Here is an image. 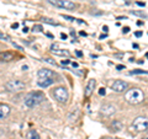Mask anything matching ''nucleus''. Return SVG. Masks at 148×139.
Instances as JSON below:
<instances>
[{"instance_id":"b1692460","label":"nucleus","mask_w":148,"mask_h":139,"mask_svg":"<svg viewBox=\"0 0 148 139\" xmlns=\"http://www.w3.org/2000/svg\"><path fill=\"white\" fill-rule=\"evenodd\" d=\"M45 62H47V63H49V64H53V65H56V62L53 61V59H51V58H46Z\"/></svg>"},{"instance_id":"f3484780","label":"nucleus","mask_w":148,"mask_h":139,"mask_svg":"<svg viewBox=\"0 0 148 139\" xmlns=\"http://www.w3.org/2000/svg\"><path fill=\"white\" fill-rule=\"evenodd\" d=\"M12 58H14V54L9 53V52H5L1 55V61H4V62H10V61H12Z\"/></svg>"},{"instance_id":"72a5a7b5","label":"nucleus","mask_w":148,"mask_h":139,"mask_svg":"<svg viewBox=\"0 0 148 139\" xmlns=\"http://www.w3.org/2000/svg\"><path fill=\"white\" fill-rule=\"evenodd\" d=\"M11 27H12L14 30H15V29H17V27H18V24H14V25H12Z\"/></svg>"},{"instance_id":"6e6552de","label":"nucleus","mask_w":148,"mask_h":139,"mask_svg":"<svg viewBox=\"0 0 148 139\" xmlns=\"http://www.w3.org/2000/svg\"><path fill=\"white\" fill-rule=\"evenodd\" d=\"M100 112L103 116H105V117H110V116H112L115 112H116V107L111 104H106V105L101 106Z\"/></svg>"},{"instance_id":"4468645a","label":"nucleus","mask_w":148,"mask_h":139,"mask_svg":"<svg viewBox=\"0 0 148 139\" xmlns=\"http://www.w3.org/2000/svg\"><path fill=\"white\" fill-rule=\"evenodd\" d=\"M52 53L56 55H59V57H71V53L67 49H51Z\"/></svg>"},{"instance_id":"39448f33","label":"nucleus","mask_w":148,"mask_h":139,"mask_svg":"<svg viewBox=\"0 0 148 139\" xmlns=\"http://www.w3.org/2000/svg\"><path fill=\"white\" fill-rule=\"evenodd\" d=\"M52 5L61 7V9H67V10H74L75 9V4L69 0H48Z\"/></svg>"},{"instance_id":"c85d7f7f","label":"nucleus","mask_w":148,"mask_h":139,"mask_svg":"<svg viewBox=\"0 0 148 139\" xmlns=\"http://www.w3.org/2000/svg\"><path fill=\"white\" fill-rule=\"evenodd\" d=\"M12 44H14V47H15V48H17V49L22 50V47H20V46H18V44H16V43H12Z\"/></svg>"},{"instance_id":"a878e982","label":"nucleus","mask_w":148,"mask_h":139,"mask_svg":"<svg viewBox=\"0 0 148 139\" xmlns=\"http://www.w3.org/2000/svg\"><path fill=\"white\" fill-rule=\"evenodd\" d=\"M142 35H143V32H142V31H137L136 33H135V36H136V37H141Z\"/></svg>"},{"instance_id":"6ab92c4d","label":"nucleus","mask_w":148,"mask_h":139,"mask_svg":"<svg viewBox=\"0 0 148 139\" xmlns=\"http://www.w3.org/2000/svg\"><path fill=\"white\" fill-rule=\"evenodd\" d=\"M130 74H131V75H135V74H145V75H146L147 72L146 70H141V69H136V70H132Z\"/></svg>"},{"instance_id":"9b49d317","label":"nucleus","mask_w":148,"mask_h":139,"mask_svg":"<svg viewBox=\"0 0 148 139\" xmlns=\"http://www.w3.org/2000/svg\"><path fill=\"white\" fill-rule=\"evenodd\" d=\"M95 84H96V81L94 80V79H90V80L88 81L86 87H85V90H84V96H85V97H89V96L92 94V92H94Z\"/></svg>"},{"instance_id":"412c9836","label":"nucleus","mask_w":148,"mask_h":139,"mask_svg":"<svg viewBox=\"0 0 148 139\" xmlns=\"http://www.w3.org/2000/svg\"><path fill=\"white\" fill-rule=\"evenodd\" d=\"M43 21L46 22V24H49V25H54V26H57V24L53 21V20H51V18H43Z\"/></svg>"},{"instance_id":"2f4dec72","label":"nucleus","mask_w":148,"mask_h":139,"mask_svg":"<svg viewBox=\"0 0 148 139\" xmlns=\"http://www.w3.org/2000/svg\"><path fill=\"white\" fill-rule=\"evenodd\" d=\"M61 38H62V40H66V38H67V35H64V33H61Z\"/></svg>"},{"instance_id":"7ed1b4c3","label":"nucleus","mask_w":148,"mask_h":139,"mask_svg":"<svg viewBox=\"0 0 148 139\" xmlns=\"http://www.w3.org/2000/svg\"><path fill=\"white\" fill-rule=\"evenodd\" d=\"M53 96H54V99L57 100L58 102L66 104L68 101V97H69L68 90L64 86H58V87H56V89L53 90Z\"/></svg>"},{"instance_id":"f704fd0d","label":"nucleus","mask_w":148,"mask_h":139,"mask_svg":"<svg viewBox=\"0 0 148 139\" xmlns=\"http://www.w3.org/2000/svg\"><path fill=\"white\" fill-rule=\"evenodd\" d=\"M22 31H24V32H25V33H26V32H29V29H27V27L25 26V27H24V30H22Z\"/></svg>"},{"instance_id":"c756f323","label":"nucleus","mask_w":148,"mask_h":139,"mask_svg":"<svg viewBox=\"0 0 148 139\" xmlns=\"http://www.w3.org/2000/svg\"><path fill=\"white\" fill-rule=\"evenodd\" d=\"M69 62H71L69 59H64V61H62V64H63V65H64V64H69Z\"/></svg>"},{"instance_id":"7c9ffc66","label":"nucleus","mask_w":148,"mask_h":139,"mask_svg":"<svg viewBox=\"0 0 148 139\" xmlns=\"http://www.w3.org/2000/svg\"><path fill=\"white\" fill-rule=\"evenodd\" d=\"M75 54L78 55V57H82V55H83V53L80 52V50H77V52H75Z\"/></svg>"},{"instance_id":"f8f14e48","label":"nucleus","mask_w":148,"mask_h":139,"mask_svg":"<svg viewBox=\"0 0 148 139\" xmlns=\"http://www.w3.org/2000/svg\"><path fill=\"white\" fill-rule=\"evenodd\" d=\"M54 82L53 79H46V78H38L37 80V85L40 87H48Z\"/></svg>"},{"instance_id":"dca6fc26","label":"nucleus","mask_w":148,"mask_h":139,"mask_svg":"<svg viewBox=\"0 0 148 139\" xmlns=\"http://www.w3.org/2000/svg\"><path fill=\"white\" fill-rule=\"evenodd\" d=\"M26 139H41V138H40V134L37 131H35V129H30L26 134Z\"/></svg>"},{"instance_id":"4be33fe9","label":"nucleus","mask_w":148,"mask_h":139,"mask_svg":"<svg viewBox=\"0 0 148 139\" xmlns=\"http://www.w3.org/2000/svg\"><path fill=\"white\" fill-rule=\"evenodd\" d=\"M0 38L5 40V41H10V37H9L8 35H5V33H0Z\"/></svg>"},{"instance_id":"423d86ee","label":"nucleus","mask_w":148,"mask_h":139,"mask_svg":"<svg viewBox=\"0 0 148 139\" xmlns=\"http://www.w3.org/2000/svg\"><path fill=\"white\" fill-rule=\"evenodd\" d=\"M147 126H148L147 117H143V116H140V117H137L135 121H133V128H135L137 132H145L147 129Z\"/></svg>"},{"instance_id":"473e14b6","label":"nucleus","mask_w":148,"mask_h":139,"mask_svg":"<svg viewBox=\"0 0 148 139\" xmlns=\"http://www.w3.org/2000/svg\"><path fill=\"white\" fill-rule=\"evenodd\" d=\"M123 68H125L123 65H117V67H116V69H117V70H121V69H123Z\"/></svg>"},{"instance_id":"e433bc0d","label":"nucleus","mask_w":148,"mask_h":139,"mask_svg":"<svg viewBox=\"0 0 148 139\" xmlns=\"http://www.w3.org/2000/svg\"><path fill=\"white\" fill-rule=\"evenodd\" d=\"M105 37H106V35H101V36H100V40H103V38H105Z\"/></svg>"},{"instance_id":"a211bd4d","label":"nucleus","mask_w":148,"mask_h":139,"mask_svg":"<svg viewBox=\"0 0 148 139\" xmlns=\"http://www.w3.org/2000/svg\"><path fill=\"white\" fill-rule=\"evenodd\" d=\"M132 15H135V16H138V17H142V18H147V14L145 11H136V10H133L131 11Z\"/></svg>"},{"instance_id":"aec40b11","label":"nucleus","mask_w":148,"mask_h":139,"mask_svg":"<svg viewBox=\"0 0 148 139\" xmlns=\"http://www.w3.org/2000/svg\"><path fill=\"white\" fill-rule=\"evenodd\" d=\"M32 31H34V32H41V31H42V26H41V25H35L34 29H32Z\"/></svg>"},{"instance_id":"4c0bfd02","label":"nucleus","mask_w":148,"mask_h":139,"mask_svg":"<svg viewBox=\"0 0 148 139\" xmlns=\"http://www.w3.org/2000/svg\"><path fill=\"white\" fill-rule=\"evenodd\" d=\"M112 139H120V138H112Z\"/></svg>"},{"instance_id":"ddd939ff","label":"nucleus","mask_w":148,"mask_h":139,"mask_svg":"<svg viewBox=\"0 0 148 139\" xmlns=\"http://www.w3.org/2000/svg\"><path fill=\"white\" fill-rule=\"evenodd\" d=\"M121 129H123V124L117 121V119H115V121H112V123H111V131L114 132H120Z\"/></svg>"},{"instance_id":"9d476101","label":"nucleus","mask_w":148,"mask_h":139,"mask_svg":"<svg viewBox=\"0 0 148 139\" xmlns=\"http://www.w3.org/2000/svg\"><path fill=\"white\" fill-rule=\"evenodd\" d=\"M10 106L6 105V104H0V121L5 119L9 114H10Z\"/></svg>"},{"instance_id":"bb28decb","label":"nucleus","mask_w":148,"mask_h":139,"mask_svg":"<svg viewBox=\"0 0 148 139\" xmlns=\"http://www.w3.org/2000/svg\"><path fill=\"white\" fill-rule=\"evenodd\" d=\"M136 4H137V5H140V6H146V3L145 1H136Z\"/></svg>"},{"instance_id":"1a4fd4ad","label":"nucleus","mask_w":148,"mask_h":139,"mask_svg":"<svg viewBox=\"0 0 148 139\" xmlns=\"http://www.w3.org/2000/svg\"><path fill=\"white\" fill-rule=\"evenodd\" d=\"M37 75H38V78L54 79L56 76H57V74H56L53 70H49V69H40L38 73H37Z\"/></svg>"},{"instance_id":"5701e85b","label":"nucleus","mask_w":148,"mask_h":139,"mask_svg":"<svg viewBox=\"0 0 148 139\" xmlns=\"http://www.w3.org/2000/svg\"><path fill=\"white\" fill-rule=\"evenodd\" d=\"M62 17L64 18V20H69V21H77L74 17H72V16H67V15H62Z\"/></svg>"},{"instance_id":"20e7f679","label":"nucleus","mask_w":148,"mask_h":139,"mask_svg":"<svg viewBox=\"0 0 148 139\" xmlns=\"http://www.w3.org/2000/svg\"><path fill=\"white\" fill-rule=\"evenodd\" d=\"M5 87L11 92H18V91H22L25 89V82L21 81V80H16L15 79V80L8 81L5 84Z\"/></svg>"},{"instance_id":"c9c22d12","label":"nucleus","mask_w":148,"mask_h":139,"mask_svg":"<svg viewBox=\"0 0 148 139\" xmlns=\"http://www.w3.org/2000/svg\"><path fill=\"white\" fill-rule=\"evenodd\" d=\"M137 25H138V26H142V25H143V22H142V21H138V22H137Z\"/></svg>"},{"instance_id":"f257e3e1","label":"nucleus","mask_w":148,"mask_h":139,"mask_svg":"<svg viewBox=\"0 0 148 139\" xmlns=\"http://www.w3.org/2000/svg\"><path fill=\"white\" fill-rule=\"evenodd\" d=\"M125 100H126L128 104H131V105H138V104H141L142 101L145 100V94L142 92L141 89L132 87V89H130V90L126 91Z\"/></svg>"},{"instance_id":"f03ea898","label":"nucleus","mask_w":148,"mask_h":139,"mask_svg":"<svg viewBox=\"0 0 148 139\" xmlns=\"http://www.w3.org/2000/svg\"><path fill=\"white\" fill-rule=\"evenodd\" d=\"M45 100H46V96L42 91L30 92V94L25 97V105L27 107H35V106L40 105L41 102H43Z\"/></svg>"},{"instance_id":"0eeeda50","label":"nucleus","mask_w":148,"mask_h":139,"mask_svg":"<svg viewBox=\"0 0 148 139\" xmlns=\"http://www.w3.org/2000/svg\"><path fill=\"white\" fill-rule=\"evenodd\" d=\"M127 87H128V84L126 81H123V80H115L112 82V85H111V89H112L115 92H123V91H126L127 90Z\"/></svg>"},{"instance_id":"2eb2a0df","label":"nucleus","mask_w":148,"mask_h":139,"mask_svg":"<svg viewBox=\"0 0 148 139\" xmlns=\"http://www.w3.org/2000/svg\"><path fill=\"white\" fill-rule=\"evenodd\" d=\"M78 117H79V108L75 107V108H73V111H72L71 113H69L68 119H69L71 122H73V121H77Z\"/></svg>"},{"instance_id":"393cba45","label":"nucleus","mask_w":148,"mask_h":139,"mask_svg":"<svg viewBox=\"0 0 148 139\" xmlns=\"http://www.w3.org/2000/svg\"><path fill=\"white\" fill-rule=\"evenodd\" d=\"M105 94H106L105 87H101V89L99 90V95H101V96H105Z\"/></svg>"},{"instance_id":"cd10ccee","label":"nucleus","mask_w":148,"mask_h":139,"mask_svg":"<svg viewBox=\"0 0 148 139\" xmlns=\"http://www.w3.org/2000/svg\"><path fill=\"white\" fill-rule=\"evenodd\" d=\"M122 32H123V33H128V32H130V27H123Z\"/></svg>"}]
</instances>
